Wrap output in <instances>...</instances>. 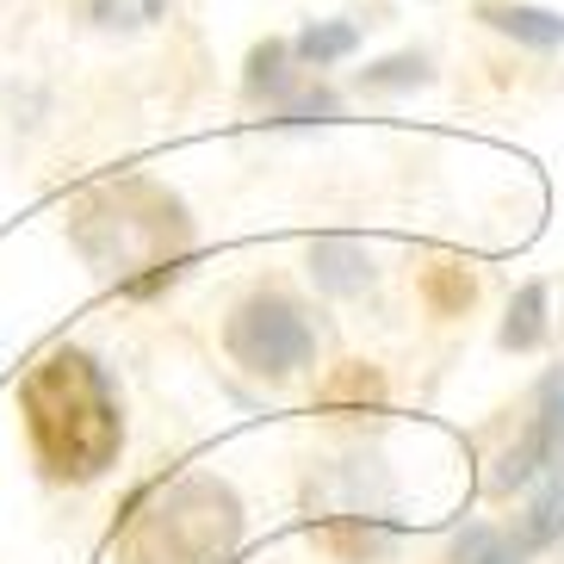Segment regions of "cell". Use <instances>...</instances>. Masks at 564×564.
<instances>
[{
  "instance_id": "cell-14",
  "label": "cell",
  "mask_w": 564,
  "mask_h": 564,
  "mask_svg": "<svg viewBox=\"0 0 564 564\" xmlns=\"http://www.w3.org/2000/svg\"><path fill=\"white\" fill-rule=\"evenodd\" d=\"M379 391H384L379 372H366V366L354 360V366H341L335 384H323V403H379Z\"/></svg>"
},
{
  "instance_id": "cell-12",
  "label": "cell",
  "mask_w": 564,
  "mask_h": 564,
  "mask_svg": "<svg viewBox=\"0 0 564 564\" xmlns=\"http://www.w3.org/2000/svg\"><path fill=\"white\" fill-rule=\"evenodd\" d=\"M354 44H360V32H354V25H311L292 51H299V63L329 68V63H341V56H354Z\"/></svg>"
},
{
  "instance_id": "cell-1",
  "label": "cell",
  "mask_w": 564,
  "mask_h": 564,
  "mask_svg": "<svg viewBox=\"0 0 564 564\" xmlns=\"http://www.w3.org/2000/svg\"><path fill=\"white\" fill-rule=\"evenodd\" d=\"M25 441L51 484H100L124 453V403L87 348H51L19 379Z\"/></svg>"
},
{
  "instance_id": "cell-5",
  "label": "cell",
  "mask_w": 564,
  "mask_h": 564,
  "mask_svg": "<svg viewBox=\"0 0 564 564\" xmlns=\"http://www.w3.org/2000/svg\"><path fill=\"white\" fill-rule=\"evenodd\" d=\"M558 465H564V366H552L540 379V391H533V422L490 471V490L509 497V490H521L533 478H552Z\"/></svg>"
},
{
  "instance_id": "cell-13",
  "label": "cell",
  "mask_w": 564,
  "mask_h": 564,
  "mask_svg": "<svg viewBox=\"0 0 564 564\" xmlns=\"http://www.w3.org/2000/svg\"><path fill=\"white\" fill-rule=\"evenodd\" d=\"M429 304L441 316H453V311H465V304L478 299V280H471V273H465V267H429Z\"/></svg>"
},
{
  "instance_id": "cell-3",
  "label": "cell",
  "mask_w": 564,
  "mask_h": 564,
  "mask_svg": "<svg viewBox=\"0 0 564 564\" xmlns=\"http://www.w3.org/2000/svg\"><path fill=\"white\" fill-rule=\"evenodd\" d=\"M242 546V497L212 471L162 478L118 521V564H230Z\"/></svg>"
},
{
  "instance_id": "cell-16",
  "label": "cell",
  "mask_w": 564,
  "mask_h": 564,
  "mask_svg": "<svg viewBox=\"0 0 564 564\" xmlns=\"http://www.w3.org/2000/svg\"><path fill=\"white\" fill-rule=\"evenodd\" d=\"M429 63L422 56H384L379 68H360V87H422Z\"/></svg>"
},
{
  "instance_id": "cell-10",
  "label": "cell",
  "mask_w": 564,
  "mask_h": 564,
  "mask_svg": "<svg viewBox=\"0 0 564 564\" xmlns=\"http://www.w3.org/2000/svg\"><path fill=\"white\" fill-rule=\"evenodd\" d=\"M497 341H502L509 354H528V348H540V341H546V285H540V280L514 292L509 323H502V335H497Z\"/></svg>"
},
{
  "instance_id": "cell-4",
  "label": "cell",
  "mask_w": 564,
  "mask_h": 564,
  "mask_svg": "<svg viewBox=\"0 0 564 564\" xmlns=\"http://www.w3.org/2000/svg\"><path fill=\"white\" fill-rule=\"evenodd\" d=\"M224 348H230V360L242 366V372H254V379H292V372H304V366L316 360V329L292 299L254 292V299H242L230 311Z\"/></svg>"
},
{
  "instance_id": "cell-6",
  "label": "cell",
  "mask_w": 564,
  "mask_h": 564,
  "mask_svg": "<svg viewBox=\"0 0 564 564\" xmlns=\"http://www.w3.org/2000/svg\"><path fill=\"white\" fill-rule=\"evenodd\" d=\"M311 280L329 299H354V292L372 285V254L360 242H348V236H323V242H311Z\"/></svg>"
},
{
  "instance_id": "cell-15",
  "label": "cell",
  "mask_w": 564,
  "mask_h": 564,
  "mask_svg": "<svg viewBox=\"0 0 564 564\" xmlns=\"http://www.w3.org/2000/svg\"><path fill=\"white\" fill-rule=\"evenodd\" d=\"M285 44H261V51L249 56V94L261 100V94H285Z\"/></svg>"
},
{
  "instance_id": "cell-7",
  "label": "cell",
  "mask_w": 564,
  "mask_h": 564,
  "mask_svg": "<svg viewBox=\"0 0 564 564\" xmlns=\"http://www.w3.org/2000/svg\"><path fill=\"white\" fill-rule=\"evenodd\" d=\"M509 540H514L521 552H528V558L564 540V478H558V471H552V478H540L533 502L509 521Z\"/></svg>"
},
{
  "instance_id": "cell-11",
  "label": "cell",
  "mask_w": 564,
  "mask_h": 564,
  "mask_svg": "<svg viewBox=\"0 0 564 564\" xmlns=\"http://www.w3.org/2000/svg\"><path fill=\"white\" fill-rule=\"evenodd\" d=\"M167 0H82V13L100 25V32H143L162 19Z\"/></svg>"
},
{
  "instance_id": "cell-9",
  "label": "cell",
  "mask_w": 564,
  "mask_h": 564,
  "mask_svg": "<svg viewBox=\"0 0 564 564\" xmlns=\"http://www.w3.org/2000/svg\"><path fill=\"white\" fill-rule=\"evenodd\" d=\"M447 564H528V552L509 540V528H484V521H471V528L453 533Z\"/></svg>"
},
{
  "instance_id": "cell-17",
  "label": "cell",
  "mask_w": 564,
  "mask_h": 564,
  "mask_svg": "<svg viewBox=\"0 0 564 564\" xmlns=\"http://www.w3.org/2000/svg\"><path fill=\"white\" fill-rule=\"evenodd\" d=\"M304 118H335V100L329 94H311V100H292L280 112V124H304Z\"/></svg>"
},
{
  "instance_id": "cell-8",
  "label": "cell",
  "mask_w": 564,
  "mask_h": 564,
  "mask_svg": "<svg viewBox=\"0 0 564 564\" xmlns=\"http://www.w3.org/2000/svg\"><path fill=\"white\" fill-rule=\"evenodd\" d=\"M478 19L490 25V32L528 44V51H558V44H564V19L546 13V7H509V0H490Z\"/></svg>"
},
{
  "instance_id": "cell-2",
  "label": "cell",
  "mask_w": 564,
  "mask_h": 564,
  "mask_svg": "<svg viewBox=\"0 0 564 564\" xmlns=\"http://www.w3.org/2000/svg\"><path fill=\"white\" fill-rule=\"evenodd\" d=\"M68 242L82 249V261L106 285L131 292V299H150V292H162L181 273L186 254H193V217L162 186L118 181V186L87 193L68 212Z\"/></svg>"
}]
</instances>
